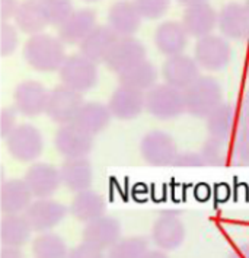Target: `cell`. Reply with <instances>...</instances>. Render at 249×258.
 <instances>
[{
    "label": "cell",
    "instance_id": "1",
    "mask_svg": "<svg viewBox=\"0 0 249 258\" xmlns=\"http://www.w3.org/2000/svg\"><path fill=\"white\" fill-rule=\"evenodd\" d=\"M64 42L51 34H37L29 37L24 45V60L34 70L41 73L58 72L67 58Z\"/></svg>",
    "mask_w": 249,
    "mask_h": 258
},
{
    "label": "cell",
    "instance_id": "31",
    "mask_svg": "<svg viewBox=\"0 0 249 258\" xmlns=\"http://www.w3.org/2000/svg\"><path fill=\"white\" fill-rule=\"evenodd\" d=\"M157 78H159L157 69L149 60L141 61L140 64L131 68L130 70H127L123 75L118 76L120 85L137 89V91H141L144 94L149 92L152 88L157 85Z\"/></svg>",
    "mask_w": 249,
    "mask_h": 258
},
{
    "label": "cell",
    "instance_id": "25",
    "mask_svg": "<svg viewBox=\"0 0 249 258\" xmlns=\"http://www.w3.org/2000/svg\"><path fill=\"white\" fill-rule=\"evenodd\" d=\"M61 184L73 192L91 190L94 182V168L88 158L66 159L60 166Z\"/></svg>",
    "mask_w": 249,
    "mask_h": 258
},
{
    "label": "cell",
    "instance_id": "3",
    "mask_svg": "<svg viewBox=\"0 0 249 258\" xmlns=\"http://www.w3.org/2000/svg\"><path fill=\"white\" fill-rule=\"evenodd\" d=\"M146 111L162 121L178 118L185 111L184 91L168 83H157L146 92Z\"/></svg>",
    "mask_w": 249,
    "mask_h": 258
},
{
    "label": "cell",
    "instance_id": "39",
    "mask_svg": "<svg viewBox=\"0 0 249 258\" xmlns=\"http://www.w3.org/2000/svg\"><path fill=\"white\" fill-rule=\"evenodd\" d=\"M18 111L15 107H5L0 111V136L8 139V136L18 127L16 124Z\"/></svg>",
    "mask_w": 249,
    "mask_h": 258
},
{
    "label": "cell",
    "instance_id": "38",
    "mask_svg": "<svg viewBox=\"0 0 249 258\" xmlns=\"http://www.w3.org/2000/svg\"><path fill=\"white\" fill-rule=\"evenodd\" d=\"M236 165H249V125H245L233 142Z\"/></svg>",
    "mask_w": 249,
    "mask_h": 258
},
{
    "label": "cell",
    "instance_id": "9",
    "mask_svg": "<svg viewBox=\"0 0 249 258\" xmlns=\"http://www.w3.org/2000/svg\"><path fill=\"white\" fill-rule=\"evenodd\" d=\"M55 150L66 159L86 158L94 149V136L88 135L76 124H64L54 135Z\"/></svg>",
    "mask_w": 249,
    "mask_h": 258
},
{
    "label": "cell",
    "instance_id": "45",
    "mask_svg": "<svg viewBox=\"0 0 249 258\" xmlns=\"http://www.w3.org/2000/svg\"><path fill=\"white\" fill-rule=\"evenodd\" d=\"M240 117L245 122V125H249V89L245 92L240 102Z\"/></svg>",
    "mask_w": 249,
    "mask_h": 258
},
{
    "label": "cell",
    "instance_id": "47",
    "mask_svg": "<svg viewBox=\"0 0 249 258\" xmlns=\"http://www.w3.org/2000/svg\"><path fill=\"white\" fill-rule=\"evenodd\" d=\"M143 258H169V257L166 255L165 251H162V249H152V251H147Z\"/></svg>",
    "mask_w": 249,
    "mask_h": 258
},
{
    "label": "cell",
    "instance_id": "18",
    "mask_svg": "<svg viewBox=\"0 0 249 258\" xmlns=\"http://www.w3.org/2000/svg\"><path fill=\"white\" fill-rule=\"evenodd\" d=\"M185 226L177 215L163 213L152 228V241L162 251H175L185 241Z\"/></svg>",
    "mask_w": 249,
    "mask_h": 258
},
{
    "label": "cell",
    "instance_id": "13",
    "mask_svg": "<svg viewBox=\"0 0 249 258\" xmlns=\"http://www.w3.org/2000/svg\"><path fill=\"white\" fill-rule=\"evenodd\" d=\"M50 91L38 81H24L18 83L14 92V107L25 117H37L45 112Z\"/></svg>",
    "mask_w": 249,
    "mask_h": 258
},
{
    "label": "cell",
    "instance_id": "7",
    "mask_svg": "<svg viewBox=\"0 0 249 258\" xmlns=\"http://www.w3.org/2000/svg\"><path fill=\"white\" fill-rule=\"evenodd\" d=\"M178 153L174 137L163 130H150L140 142V155L144 162L152 166L174 165Z\"/></svg>",
    "mask_w": 249,
    "mask_h": 258
},
{
    "label": "cell",
    "instance_id": "46",
    "mask_svg": "<svg viewBox=\"0 0 249 258\" xmlns=\"http://www.w3.org/2000/svg\"><path fill=\"white\" fill-rule=\"evenodd\" d=\"M177 3L187 9V8L198 6V5H203V3H208V0H177Z\"/></svg>",
    "mask_w": 249,
    "mask_h": 258
},
{
    "label": "cell",
    "instance_id": "29",
    "mask_svg": "<svg viewBox=\"0 0 249 258\" xmlns=\"http://www.w3.org/2000/svg\"><path fill=\"white\" fill-rule=\"evenodd\" d=\"M32 226L25 215H5L0 222V241L3 246L21 248L32 235Z\"/></svg>",
    "mask_w": 249,
    "mask_h": 258
},
{
    "label": "cell",
    "instance_id": "5",
    "mask_svg": "<svg viewBox=\"0 0 249 258\" xmlns=\"http://www.w3.org/2000/svg\"><path fill=\"white\" fill-rule=\"evenodd\" d=\"M5 140L9 155L19 162H34L44 149L41 132L28 122L19 124Z\"/></svg>",
    "mask_w": 249,
    "mask_h": 258
},
{
    "label": "cell",
    "instance_id": "34",
    "mask_svg": "<svg viewBox=\"0 0 249 258\" xmlns=\"http://www.w3.org/2000/svg\"><path fill=\"white\" fill-rule=\"evenodd\" d=\"M149 251V242L143 236L121 238L107 252V258H143Z\"/></svg>",
    "mask_w": 249,
    "mask_h": 258
},
{
    "label": "cell",
    "instance_id": "15",
    "mask_svg": "<svg viewBox=\"0 0 249 258\" xmlns=\"http://www.w3.org/2000/svg\"><path fill=\"white\" fill-rule=\"evenodd\" d=\"M24 179L34 199H50L61 185L60 169L45 162L32 163L25 172Z\"/></svg>",
    "mask_w": 249,
    "mask_h": 258
},
{
    "label": "cell",
    "instance_id": "6",
    "mask_svg": "<svg viewBox=\"0 0 249 258\" xmlns=\"http://www.w3.org/2000/svg\"><path fill=\"white\" fill-rule=\"evenodd\" d=\"M230 44L221 35H207L195 41L194 58L200 69L207 72H220L230 61Z\"/></svg>",
    "mask_w": 249,
    "mask_h": 258
},
{
    "label": "cell",
    "instance_id": "37",
    "mask_svg": "<svg viewBox=\"0 0 249 258\" xmlns=\"http://www.w3.org/2000/svg\"><path fill=\"white\" fill-rule=\"evenodd\" d=\"M19 29L11 22L0 24V55L8 57L16 51L19 45Z\"/></svg>",
    "mask_w": 249,
    "mask_h": 258
},
{
    "label": "cell",
    "instance_id": "35",
    "mask_svg": "<svg viewBox=\"0 0 249 258\" xmlns=\"http://www.w3.org/2000/svg\"><path fill=\"white\" fill-rule=\"evenodd\" d=\"M48 24L60 28L76 11L71 0H40Z\"/></svg>",
    "mask_w": 249,
    "mask_h": 258
},
{
    "label": "cell",
    "instance_id": "28",
    "mask_svg": "<svg viewBox=\"0 0 249 258\" xmlns=\"http://www.w3.org/2000/svg\"><path fill=\"white\" fill-rule=\"evenodd\" d=\"M69 210L73 218H76L83 223H89L105 215L107 203L99 192L86 190L74 196Z\"/></svg>",
    "mask_w": 249,
    "mask_h": 258
},
{
    "label": "cell",
    "instance_id": "8",
    "mask_svg": "<svg viewBox=\"0 0 249 258\" xmlns=\"http://www.w3.org/2000/svg\"><path fill=\"white\" fill-rule=\"evenodd\" d=\"M83 104L85 101L82 94L64 85H57L50 91L45 114L55 124H71Z\"/></svg>",
    "mask_w": 249,
    "mask_h": 258
},
{
    "label": "cell",
    "instance_id": "11",
    "mask_svg": "<svg viewBox=\"0 0 249 258\" xmlns=\"http://www.w3.org/2000/svg\"><path fill=\"white\" fill-rule=\"evenodd\" d=\"M217 28L221 37L229 41H240L249 37V5L229 2L219 11Z\"/></svg>",
    "mask_w": 249,
    "mask_h": 258
},
{
    "label": "cell",
    "instance_id": "50",
    "mask_svg": "<svg viewBox=\"0 0 249 258\" xmlns=\"http://www.w3.org/2000/svg\"><path fill=\"white\" fill-rule=\"evenodd\" d=\"M248 5H249V0H248Z\"/></svg>",
    "mask_w": 249,
    "mask_h": 258
},
{
    "label": "cell",
    "instance_id": "44",
    "mask_svg": "<svg viewBox=\"0 0 249 258\" xmlns=\"http://www.w3.org/2000/svg\"><path fill=\"white\" fill-rule=\"evenodd\" d=\"M227 258H249V242L240 244L230 251Z\"/></svg>",
    "mask_w": 249,
    "mask_h": 258
},
{
    "label": "cell",
    "instance_id": "24",
    "mask_svg": "<svg viewBox=\"0 0 249 258\" xmlns=\"http://www.w3.org/2000/svg\"><path fill=\"white\" fill-rule=\"evenodd\" d=\"M118 38L120 37L108 25H97L95 29L79 44V53L95 64L105 63Z\"/></svg>",
    "mask_w": 249,
    "mask_h": 258
},
{
    "label": "cell",
    "instance_id": "20",
    "mask_svg": "<svg viewBox=\"0 0 249 258\" xmlns=\"http://www.w3.org/2000/svg\"><path fill=\"white\" fill-rule=\"evenodd\" d=\"M217 22H219V12L210 3L187 8L182 14V21H181L187 34L195 40L211 35L213 31L217 28Z\"/></svg>",
    "mask_w": 249,
    "mask_h": 258
},
{
    "label": "cell",
    "instance_id": "33",
    "mask_svg": "<svg viewBox=\"0 0 249 258\" xmlns=\"http://www.w3.org/2000/svg\"><path fill=\"white\" fill-rule=\"evenodd\" d=\"M34 258H67L69 248L64 239L53 232H44L32 242Z\"/></svg>",
    "mask_w": 249,
    "mask_h": 258
},
{
    "label": "cell",
    "instance_id": "2",
    "mask_svg": "<svg viewBox=\"0 0 249 258\" xmlns=\"http://www.w3.org/2000/svg\"><path fill=\"white\" fill-rule=\"evenodd\" d=\"M185 111L197 118H207L223 102V88L213 76H200L185 91Z\"/></svg>",
    "mask_w": 249,
    "mask_h": 258
},
{
    "label": "cell",
    "instance_id": "23",
    "mask_svg": "<svg viewBox=\"0 0 249 258\" xmlns=\"http://www.w3.org/2000/svg\"><path fill=\"white\" fill-rule=\"evenodd\" d=\"M190 35L177 21H163L154 31V45L160 54L166 57L184 54Z\"/></svg>",
    "mask_w": 249,
    "mask_h": 258
},
{
    "label": "cell",
    "instance_id": "12",
    "mask_svg": "<svg viewBox=\"0 0 249 258\" xmlns=\"http://www.w3.org/2000/svg\"><path fill=\"white\" fill-rule=\"evenodd\" d=\"M69 209L51 199H37L24 213L34 232H50L66 218Z\"/></svg>",
    "mask_w": 249,
    "mask_h": 258
},
{
    "label": "cell",
    "instance_id": "26",
    "mask_svg": "<svg viewBox=\"0 0 249 258\" xmlns=\"http://www.w3.org/2000/svg\"><path fill=\"white\" fill-rule=\"evenodd\" d=\"M111 118H112V114L108 105L102 102H97V101H89V102H85L82 108L79 109L73 124H76L88 135L95 137L108 127Z\"/></svg>",
    "mask_w": 249,
    "mask_h": 258
},
{
    "label": "cell",
    "instance_id": "17",
    "mask_svg": "<svg viewBox=\"0 0 249 258\" xmlns=\"http://www.w3.org/2000/svg\"><path fill=\"white\" fill-rule=\"evenodd\" d=\"M162 76L168 85L185 91L193 82H195L200 75V66L195 58L187 54L166 57L165 63L162 64Z\"/></svg>",
    "mask_w": 249,
    "mask_h": 258
},
{
    "label": "cell",
    "instance_id": "22",
    "mask_svg": "<svg viewBox=\"0 0 249 258\" xmlns=\"http://www.w3.org/2000/svg\"><path fill=\"white\" fill-rule=\"evenodd\" d=\"M34 196L25 179L12 178L2 182L0 188V209L3 215H24L31 206Z\"/></svg>",
    "mask_w": 249,
    "mask_h": 258
},
{
    "label": "cell",
    "instance_id": "30",
    "mask_svg": "<svg viewBox=\"0 0 249 258\" xmlns=\"http://www.w3.org/2000/svg\"><path fill=\"white\" fill-rule=\"evenodd\" d=\"M236 122H237V112L235 107L230 102H221L206 118V127L211 137L229 139L235 132Z\"/></svg>",
    "mask_w": 249,
    "mask_h": 258
},
{
    "label": "cell",
    "instance_id": "42",
    "mask_svg": "<svg viewBox=\"0 0 249 258\" xmlns=\"http://www.w3.org/2000/svg\"><path fill=\"white\" fill-rule=\"evenodd\" d=\"M21 0H0V21L9 22L19 9Z\"/></svg>",
    "mask_w": 249,
    "mask_h": 258
},
{
    "label": "cell",
    "instance_id": "41",
    "mask_svg": "<svg viewBox=\"0 0 249 258\" xmlns=\"http://www.w3.org/2000/svg\"><path fill=\"white\" fill-rule=\"evenodd\" d=\"M67 258H107V255L102 249L82 241V244L76 245L70 249Z\"/></svg>",
    "mask_w": 249,
    "mask_h": 258
},
{
    "label": "cell",
    "instance_id": "4",
    "mask_svg": "<svg viewBox=\"0 0 249 258\" xmlns=\"http://www.w3.org/2000/svg\"><path fill=\"white\" fill-rule=\"evenodd\" d=\"M58 76L61 85L83 94L97 86L98 68L94 61H91L80 53L70 54L58 70Z\"/></svg>",
    "mask_w": 249,
    "mask_h": 258
},
{
    "label": "cell",
    "instance_id": "27",
    "mask_svg": "<svg viewBox=\"0 0 249 258\" xmlns=\"http://www.w3.org/2000/svg\"><path fill=\"white\" fill-rule=\"evenodd\" d=\"M15 27L27 35H37L48 27V19L40 0H22L14 18Z\"/></svg>",
    "mask_w": 249,
    "mask_h": 258
},
{
    "label": "cell",
    "instance_id": "19",
    "mask_svg": "<svg viewBox=\"0 0 249 258\" xmlns=\"http://www.w3.org/2000/svg\"><path fill=\"white\" fill-rule=\"evenodd\" d=\"M141 15L134 2L118 0L112 3L108 11V27L120 37H134L141 28Z\"/></svg>",
    "mask_w": 249,
    "mask_h": 258
},
{
    "label": "cell",
    "instance_id": "21",
    "mask_svg": "<svg viewBox=\"0 0 249 258\" xmlns=\"http://www.w3.org/2000/svg\"><path fill=\"white\" fill-rule=\"evenodd\" d=\"M97 27V12L89 8L76 9L58 29V38L66 45H79Z\"/></svg>",
    "mask_w": 249,
    "mask_h": 258
},
{
    "label": "cell",
    "instance_id": "43",
    "mask_svg": "<svg viewBox=\"0 0 249 258\" xmlns=\"http://www.w3.org/2000/svg\"><path fill=\"white\" fill-rule=\"evenodd\" d=\"M0 258H25L22 251L15 246H2Z\"/></svg>",
    "mask_w": 249,
    "mask_h": 258
},
{
    "label": "cell",
    "instance_id": "48",
    "mask_svg": "<svg viewBox=\"0 0 249 258\" xmlns=\"http://www.w3.org/2000/svg\"><path fill=\"white\" fill-rule=\"evenodd\" d=\"M83 2H88V3H95V2H99V0H83Z\"/></svg>",
    "mask_w": 249,
    "mask_h": 258
},
{
    "label": "cell",
    "instance_id": "14",
    "mask_svg": "<svg viewBox=\"0 0 249 258\" xmlns=\"http://www.w3.org/2000/svg\"><path fill=\"white\" fill-rule=\"evenodd\" d=\"M108 108L114 118L130 121L146 109V94L124 85L117 86L110 96Z\"/></svg>",
    "mask_w": 249,
    "mask_h": 258
},
{
    "label": "cell",
    "instance_id": "36",
    "mask_svg": "<svg viewBox=\"0 0 249 258\" xmlns=\"http://www.w3.org/2000/svg\"><path fill=\"white\" fill-rule=\"evenodd\" d=\"M143 19H160L171 8L172 0H133Z\"/></svg>",
    "mask_w": 249,
    "mask_h": 258
},
{
    "label": "cell",
    "instance_id": "16",
    "mask_svg": "<svg viewBox=\"0 0 249 258\" xmlns=\"http://www.w3.org/2000/svg\"><path fill=\"white\" fill-rule=\"evenodd\" d=\"M121 239V223L118 219L104 215L85 225L82 232V241L97 246L102 251H108L111 246Z\"/></svg>",
    "mask_w": 249,
    "mask_h": 258
},
{
    "label": "cell",
    "instance_id": "40",
    "mask_svg": "<svg viewBox=\"0 0 249 258\" xmlns=\"http://www.w3.org/2000/svg\"><path fill=\"white\" fill-rule=\"evenodd\" d=\"M174 166H180V168H200V166H206V162L201 156L200 152H180Z\"/></svg>",
    "mask_w": 249,
    "mask_h": 258
},
{
    "label": "cell",
    "instance_id": "32",
    "mask_svg": "<svg viewBox=\"0 0 249 258\" xmlns=\"http://www.w3.org/2000/svg\"><path fill=\"white\" fill-rule=\"evenodd\" d=\"M200 153L206 165L210 166H227L229 163H235L233 145L229 139L210 136L204 142Z\"/></svg>",
    "mask_w": 249,
    "mask_h": 258
},
{
    "label": "cell",
    "instance_id": "10",
    "mask_svg": "<svg viewBox=\"0 0 249 258\" xmlns=\"http://www.w3.org/2000/svg\"><path fill=\"white\" fill-rule=\"evenodd\" d=\"M146 47L136 37L118 38L105 60L107 68L118 76L146 60Z\"/></svg>",
    "mask_w": 249,
    "mask_h": 258
},
{
    "label": "cell",
    "instance_id": "49",
    "mask_svg": "<svg viewBox=\"0 0 249 258\" xmlns=\"http://www.w3.org/2000/svg\"><path fill=\"white\" fill-rule=\"evenodd\" d=\"M248 75H249V60H248Z\"/></svg>",
    "mask_w": 249,
    "mask_h": 258
}]
</instances>
